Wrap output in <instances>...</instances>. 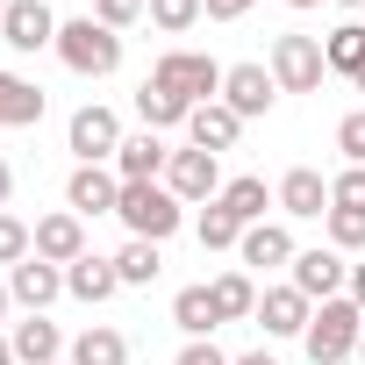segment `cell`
Returning <instances> with one entry per match:
<instances>
[{"mask_svg": "<svg viewBox=\"0 0 365 365\" xmlns=\"http://www.w3.org/2000/svg\"><path fill=\"white\" fill-rule=\"evenodd\" d=\"M122 230L143 237V244H165L179 222H187V201H179L172 187H158V179H122V201H115Z\"/></svg>", "mask_w": 365, "mask_h": 365, "instance_id": "1", "label": "cell"}, {"mask_svg": "<svg viewBox=\"0 0 365 365\" xmlns=\"http://www.w3.org/2000/svg\"><path fill=\"white\" fill-rule=\"evenodd\" d=\"M58 65L79 79H108V72H122V36L93 15H72V22H58Z\"/></svg>", "mask_w": 365, "mask_h": 365, "instance_id": "2", "label": "cell"}, {"mask_svg": "<svg viewBox=\"0 0 365 365\" xmlns=\"http://www.w3.org/2000/svg\"><path fill=\"white\" fill-rule=\"evenodd\" d=\"M222 79H230V65H215L208 51H165V58L150 65V86L179 93L187 108H208V101H222Z\"/></svg>", "mask_w": 365, "mask_h": 365, "instance_id": "3", "label": "cell"}, {"mask_svg": "<svg viewBox=\"0 0 365 365\" xmlns=\"http://www.w3.org/2000/svg\"><path fill=\"white\" fill-rule=\"evenodd\" d=\"M358 336H365V308L351 301V294H336V301H322L315 308V322H308V358L315 365H344V358H358Z\"/></svg>", "mask_w": 365, "mask_h": 365, "instance_id": "4", "label": "cell"}, {"mask_svg": "<svg viewBox=\"0 0 365 365\" xmlns=\"http://www.w3.org/2000/svg\"><path fill=\"white\" fill-rule=\"evenodd\" d=\"M272 79H279V93H322V79H329L322 43L315 36H279L272 43Z\"/></svg>", "mask_w": 365, "mask_h": 365, "instance_id": "5", "label": "cell"}, {"mask_svg": "<svg viewBox=\"0 0 365 365\" xmlns=\"http://www.w3.org/2000/svg\"><path fill=\"white\" fill-rule=\"evenodd\" d=\"M165 187L187 201V208H208V201L222 194V158H215V150H194V143H187V150H172Z\"/></svg>", "mask_w": 365, "mask_h": 365, "instance_id": "6", "label": "cell"}, {"mask_svg": "<svg viewBox=\"0 0 365 365\" xmlns=\"http://www.w3.org/2000/svg\"><path fill=\"white\" fill-rule=\"evenodd\" d=\"M65 143H72V158H79V165H115V150H122V115L93 101V108H79V115H72Z\"/></svg>", "mask_w": 365, "mask_h": 365, "instance_id": "7", "label": "cell"}, {"mask_svg": "<svg viewBox=\"0 0 365 365\" xmlns=\"http://www.w3.org/2000/svg\"><path fill=\"white\" fill-rule=\"evenodd\" d=\"M0 43L8 51H58V15L43 0H8V15H0Z\"/></svg>", "mask_w": 365, "mask_h": 365, "instance_id": "8", "label": "cell"}, {"mask_svg": "<svg viewBox=\"0 0 365 365\" xmlns=\"http://www.w3.org/2000/svg\"><path fill=\"white\" fill-rule=\"evenodd\" d=\"M115 201H122V172L115 165H79L72 179H65V208L86 222V215H115Z\"/></svg>", "mask_w": 365, "mask_h": 365, "instance_id": "9", "label": "cell"}, {"mask_svg": "<svg viewBox=\"0 0 365 365\" xmlns=\"http://www.w3.org/2000/svg\"><path fill=\"white\" fill-rule=\"evenodd\" d=\"M308 322H315V301H308L294 279L258 294V329H265V336H308Z\"/></svg>", "mask_w": 365, "mask_h": 365, "instance_id": "10", "label": "cell"}, {"mask_svg": "<svg viewBox=\"0 0 365 365\" xmlns=\"http://www.w3.org/2000/svg\"><path fill=\"white\" fill-rule=\"evenodd\" d=\"M222 101H230L244 122L272 115V101H279V79H272V65H230V79H222Z\"/></svg>", "mask_w": 365, "mask_h": 365, "instance_id": "11", "label": "cell"}, {"mask_svg": "<svg viewBox=\"0 0 365 365\" xmlns=\"http://www.w3.org/2000/svg\"><path fill=\"white\" fill-rule=\"evenodd\" d=\"M294 287L322 308V301H336L344 287H351V265H344V251H294Z\"/></svg>", "mask_w": 365, "mask_h": 365, "instance_id": "12", "label": "cell"}, {"mask_svg": "<svg viewBox=\"0 0 365 365\" xmlns=\"http://www.w3.org/2000/svg\"><path fill=\"white\" fill-rule=\"evenodd\" d=\"M237 136H244V115H237L230 101H208V108L187 115V143H194V150H215V158H222V150H237Z\"/></svg>", "mask_w": 365, "mask_h": 365, "instance_id": "13", "label": "cell"}, {"mask_svg": "<svg viewBox=\"0 0 365 365\" xmlns=\"http://www.w3.org/2000/svg\"><path fill=\"white\" fill-rule=\"evenodd\" d=\"M8 294H15V308H29V315H43L58 294H65V265H43V258H22L15 272H8Z\"/></svg>", "mask_w": 365, "mask_h": 365, "instance_id": "14", "label": "cell"}, {"mask_svg": "<svg viewBox=\"0 0 365 365\" xmlns=\"http://www.w3.org/2000/svg\"><path fill=\"white\" fill-rule=\"evenodd\" d=\"M36 258H43V265H72V258H86V222H79L72 208L43 215V222H36Z\"/></svg>", "mask_w": 365, "mask_h": 365, "instance_id": "15", "label": "cell"}, {"mask_svg": "<svg viewBox=\"0 0 365 365\" xmlns=\"http://www.w3.org/2000/svg\"><path fill=\"white\" fill-rule=\"evenodd\" d=\"M65 294H72V301H86V308L115 301V294H122L115 258H93V251H86V258H72V265H65Z\"/></svg>", "mask_w": 365, "mask_h": 365, "instance_id": "16", "label": "cell"}, {"mask_svg": "<svg viewBox=\"0 0 365 365\" xmlns=\"http://www.w3.org/2000/svg\"><path fill=\"white\" fill-rule=\"evenodd\" d=\"M8 344H15V358H22V365H58V358L72 351V344L58 336V322H51V315H22V322L8 329Z\"/></svg>", "mask_w": 365, "mask_h": 365, "instance_id": "17", "label": "cell"}, {"mask_svg": "<svg viewBox=\"0 0 365 365\" xmlns=\"http://www.w3.org/2000/svg\"><path fill=\"white\" fill-rule=\"evenodd\" d=\"M279 208H287L294 222H308V215H329V179H322L315 165H294V172L279 179Z\"/></svg>", "mask_w": 365, "mask_h": 365, "instance_id": "18", "label": "cell"}, {"mask_svg": "<svg viewBox=\"0 0 365 365\" xmlns=\"http://www.w3.org/2000/svg\"><path fill=\"white\" fill-rule=\"evenodd\" d=\"M43 122V86L22 72H0V129H36Z\"/></svg>", "mask_w": 365, "mask_h": 365, "instance_id": "19", "label": "cell"}, {"mask_svg": "<svg viewBox=\"0 0 365 365\" xmlns=\"http://www.w3.org/2000/svg\"><path fill=\"white\" fill-rule=\"evenodd\" d=\"M165 165H172V150H165L158 129H136V136H122V150H115V172H122V179H158Z\"/></svg>", "mask_w": 365, "mask_h": 365, "instance_id": "20", "label": "cell"}, {"mask_svg": "<svg viewBox=\"0 0 365 365\" xmlns=\"http://www.w3.org/2000/svg\"><path fill=\"white\" fill-rule=\"evenodd\" d=\"M237 258H244V265H258V272L294 265V237H287V222H251V230H244V244H237Z\"/></svg>", "mask_w": 365, "mask_h": 365, "instance_id": "21", "label": "cell"}, {"mask_svg": "<svg viewBox=\"0 0 365 365\" xmlns=\"http://www.w3.org/2000/svg\"><path fill=\"white\" fill-rule=\"evenodd\" d=\"M72 365H129V336L122 329H108V322H86L79 336H72V351H65Z\"/></svg>", "mask_w": 365, "mask_h": 365, "instance_id": "22", "label": "cell"}, {"mask_svg": "<svg viewBox=\"0 0 365 365\" xmlns=\"http://www.w3.org/2000/svg\"><path fill=\"white\" fill-rule=\"evenodd\" d=\"M172 322L187 329V344H194V336H215V329H222V308H215L208 287H179V294H172Z\"/></svg>", "mask_w": 365, "mask_h": 365, "instance_id": "23", "label": "cell"}, {"mask_svg": "<svg viewBox=\"0 0 365 365\" xmlns=\"http://www.w3.org/2000/svg\"><path fill=\"white\" fill-rule=\"evenodd\" d=\"M187 115H194V108L179 101V93H165V86H150V79L136 86V122H143V129H158V136H165V129H187Z\"/></svg>", "mask_w": 365, "mask_h": 365, "instance_id": "24", "label": "cell"}, {"mask_svg": "<svg viewBox=\"0 0 365 365\" xmlns=\"http://www.w3.org/2000/svg\"><path fill=\"white\" fill-rule=\"evenodd\" d=\"M215 201H222V208H230V215H237V222L251 230V222H265V208H272L279 194L265 187V179H251V172H244V179H230V187H222Z\"/></svg>", "mask_w": 365, "mask_h": 365, "instance_id": "25", "label": "cell"}, {"mask_svg": "<svg viewBox=\"0 0 365 365\" xmlns=\"http://www.w3.org/2000/svg\"><path fill=\"white\" fill-rule=\"evenodd\" d=\"M115 272H122V287H150V279L165 272V251L143 244V237H129V244L115 251Z\"/></svg>", "mask_w": 365, "mask_h": 365, "instance_id": "26", "label": "cell"}, {"mask_svg": "<svg viewBox=\"0 0 365 365\" xmlns=\"http://www.w3.org/2000/svg\"><path fill=\"white\" fill-rule=\"evenodd\" d=\"M208 294H215L222 322H251V315H258V287H251V272H222Z\"/></svg>", "mask_w": 365, "mask_h": 365, "instance_id": "27", "label": "cell"}, {"mask_svg": "<svg viewBox=\"0 0 365 365\" xmlns=\"http://www.w3.org/2000/svg\"><path fill=\"white\" fill-rule=\"evenodd\" d=\"M322 58H329V72L351 79V72L365 65V22H336V29L322 36Z\"/></svg>", "mask_w": 365, "mask_h": 365, "instance_id": "28", "label": "cell"}, {"mask_svg": "<svg viewBox=\"0 0 365 365\" xmlns=\"http://www.w3.org/2000/svg\"><path fill=\"white\" fill-rule=\"evenodd\" d=\"M194 237H201V251H237V244H244V222H237L222 201H208L201 222H194Z\"/></svg>", "mask_w": 365, "mask_h": 365, "instance_id": "29", "label": "cell"}, {"mask_svg": "<svg viewBox=\"0 0 365 365\" xmlns=\"http://www.w3.org/2000/svg\"><path fill=\"white\" fill-rule=\"evenodd\" d=\"M22 258H36V230L22 222V215H8V208H0V265H22Z\"/></svg>", "mask_w": 365, "mask_h": 365, "instance_id": "30", "label": "cell"}, {"mask_svg": "<svg viewBox=\"0 0 365 365\" xmlns=\"http://www.w3.org/2000/svg\"><path fill=\"white\" fill-rule=\"evenodd\" d=\"M201 15H208V0H150V22H158L165 36H187Z\"/></svg>", "mask_w": 365, "mask_h": 365, "instance_id": "31", "label": "cell"}, {"mask_svg": "<svg viewBox=\"0 0 365 365\" xmlns=\"http://www.w3.org/2000/svg\"><path fill=\"white\" fill-rule=\"evenodd\" d=\"M329 251H365V215L358 208H329Z\"/></svg>", "mask_w": 365, "mask_h": 365, "instance_id": "32", "label": "cell"}, {"mask_svg": "<svg viewBox=\"0 0 365 365\" xmlns=\"http://www.w3.org/2000/svg\"><path fill=\"white\" fill-rule=\"evenodd\" d=\"M329 208H358V215H365V165H344V172L329 179Z\"/></svg>", "mask_w": 365, "mask_h": 365, "instance_id": "33", "label": "cell"}, {"mask_svg": "<svg viewBox=\"0 0 365 365\" xmlns=\"http://www.w3.org/2000/svg\"><path fill=\"white\" fill-rule=\"evenodd\" d=\"M143 15H150V0H93V22H108L115 36H122L129 22H143Z\"/></svg>", "mask_w": 365, "mask_h": 365, "instance_id": "34", "label": "cell"}, {"mask_svg": "<svg viewBox=\"0 0 365 365\" xmlns=\"http://www.w3.org/2000/svg\"><path fill=\"white\" fill-rule=\"evenodd\" d=\"M336 150H344V165H365V108H351L336 122Z\"/></svg>", "mask_w": 365, "mask_h": 365, "instance_id": "35", "label": "cell"}, {"mask_svg": "<svg viewBox=\"0 0 365 365\" xmlns=\"http://www.w3.org/2000/svg\"><path fill=\"white\" fill-rule=\"evenodd\" d=\"M172 365H237V358H222V351H215V336H194L187 351L172 358Z\"/></svg>", "mask_w": 365, "mask_h": 365, "instance_id": "36", "label": "cell"}, {"mask_svg": "<svg viewBox=\"0 0 365 365\" xmlns=\"http://www.w3.org/2000/svg\"><path fill=\"white\" fill-rule=\"evenodd\" d=\"M237 15H251V0H208V22H237Z\"/></svg>", "mask_w": 365, "mask_h": 365, "instance_id": "37", "label": "cell"}, {"mask_svg": "<svg viewBox=\"0 0 365 365\" xmlns=\"http://www.w3.org/2000/svg\"><path fill=\"white\" fill-rule=\"evenodd\" d=\"M8 194H15V165L0 158V208H8Z\"/></svg>", "mask_w": 365, "mask_h": 365, "instance_id": "38", "label": "cell"}, {"mask_svg": "<svg viewBox=\"0 0 365 365\" xmlns=\"http://www.w3.org/2000/svg\"><path fill=\"white\" fill-rule=\"evenodd\" d=\"M351 301L365 308V265H351Z\"/></svg>", "mask_w": 365, "mask_h": 365, "instance_id": "39", "label": "cell"}, {"mask_svg": "<svg viewBox=\"0 0 365 365\" xmlns=\"http://www.w3.org/2000/svg\"><path fill=\"white\" fill-rule=\"evenodd\" d=\"M237 365H279V358H265V351H244V358H237Z\"/></svg>", "mask_w": 365, "mask_h": 365, "instance_id": "40", "label": "cell"}, {"mask_svg": "<svg viewBox=\"0 0 365 365\" xmlns=\"http://www.w3.org/2000/svg\"><path fill=\"white\" fill-rule=\"evenodd\" d=\"M8 308H15V294H8V279H0V322H8Z\"/></svg>", "mask_w": 365, "mask_h": 365, "instance_id": "41", "label": "cell"}, {"mask_svg": "<svg viewBox=\"0 0 365 365\" xmlns=\"http://www.w3.org/2000/svg\"><path fill=\"white\" fill-rule=\"evenodd\" d=\"M0 365H22V358H15V344H8V336H0Z\"/></svg>", "mask_w": 365, "mask_h": 365, "instance_id": "42", "label": "cell"}, {"mask_svg": "<svg viewBox=\"0 0 365 365\" xmlns=\"http://www.w3.org/2000/svg\"><path fill=\"white\" fill-rule=\"evenodd\" d=\"M279 8H322V0H279Z\"/></svg>", "mask_w": 365, "mask_h": 365, "instance_id": "43", "label": "cell"}, {"mask_svg": "<svg viewBox=\"0 0 365 365\" xmlns=\"http://www.w3.org/2000/svg\"><path fill=\"white\" fill-rule=\"evenodd\" d=\"M336 8H344V15H358V8H365V0H336Z\"/></svg>", "mask_w": 365, "mask_h": 365, "instance_id": "44", "label": "cell"}, {"mask_svg": "<svg viewBox=\"0 0 365 365\" xmlns=\"http://www.w3.org/2000/svg\"><path fill=\"white\" fill-rule=\"evenodd\" d=\"M351 86H358V93H365V65H358V72H351Z\"/></svg>", "mask_w": 365, "mask_h": 365, "instance_id": "45", "label": "cell"}, {"mask_svg": "<svg viewBox=\"0 0 365 365\" xmlns=\"http://www.w3.org/2000/svg\"><path fill=\"white\" fill-rule=\"evenodd\" d=\"M358 365H365V336H358Z\"/></svg>", "mask_w": 365, "mask_h": 365, "instance_id": "46", "label": "cell"}, {"mask_svg": "<svg viewBox=\"0 0 365 365\" xmlns=\"http://www.w3.org/2000/svg\"><path fill=\"white\" fill-rule=\"evenodd\" d=\"M0 15H8V0H0Z\"/></svg>", "mask_w": 365, "mask_h": 365, "instance_id": "47", "label": "cell"}, {"mask_svg": "<svg viewBox=\"0 0 365 365\" xmlns=\"http://www.w3.org/2000/svg\"><path fill=\"white\" fill-rule=\"evenodd\" d=\"M58 365H72V358H58Z\"/></svg>", "mask_w": 365, "mask_h": 365, "instance_id": "48", "label": "cell"}]
</instances>
